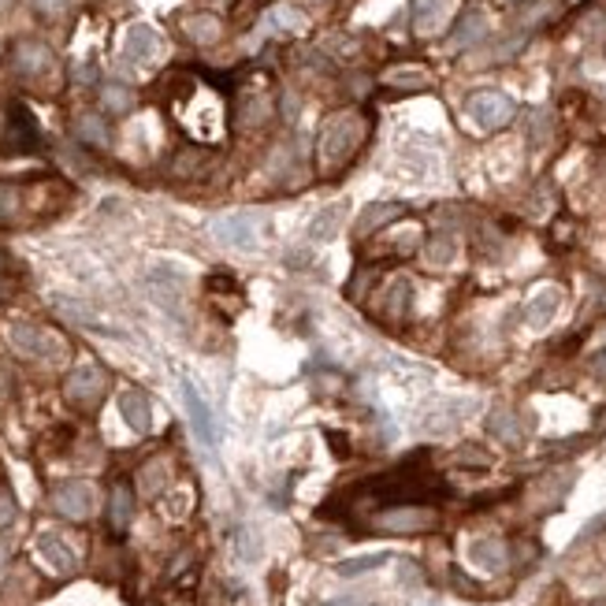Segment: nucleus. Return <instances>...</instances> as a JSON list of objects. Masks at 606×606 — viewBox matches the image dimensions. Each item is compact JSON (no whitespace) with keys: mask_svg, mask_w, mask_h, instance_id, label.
I'll return each instance as SVG.
<instances>
[{"mask_svg":"<svg viewBox=\"0 0 606 606\" xmlns=\"http://www.w3.org/2000/svg\"><path fill=\"white\" fill-rule=\"evenodd\" d=\"M365 142V115L361 112H335L324 127H320V164L339 168L357 153Z\"/></svg>","mask_w":606,"mask_h":606,"instance_id":"nucleus-1","label":"nucleus"},{"mask_svg":"<svg viewBox=\"0 0 606 606\" xmlns=\"http://www.w3.org/2000/svg\"><path fill=\"white\" fill-rule=\"evenodd\" d=\"M439 524V513L432 506L421 502H402V506H383L376 513V529L394 532V536H413V532H428Z\"/></svg>","mask_w":606,"mask_h":606,"instance_id":"nucleus-2","label":"nucleus"},{"mask_svg":"<svg viewBox=\"0 0 606 606\" xmlns=\"http://www.w3.org/2000/svg\"><path fill=\"white\" fill-rule=\"evenodd\" d=\"M465 112L476 119L483 131H502L517 115V104H513V97H506L499 90H476V94H469Z\"/></svg>","mask_w":606,"mask_h":606,"instance_id":"nucleus-3","label":"nucleus"},{"mask_svg":"<svg viewBox=\"0 0 606 606\" xmlns=\"http://www.w3.org/2000/svg\"><path fill=\"white\" fill-rule=\"evenodd\" d=\"M104 391H108V376H104L101 365H78V369H71V376L64 383L67 402L71 406H83V410L97 406Z\"/></svg>","mask_w":606,"mask_h":606,"instance_id":"nucleus-4","label":"nucleus"},{"mask_svg":"<svg viewBox=\"0 0 606 606\" xmlns=\"http://www.w3.org/2000/svg\"><path fill=\"white\" fill-rule=\"evenodd\" d=\"M53 510L67 521H86L94 513V488L86 480H64L53 488Z\"/></svg>","mask_w":606,"mask_h":606,"instance_id":"nucleus-5","label":"nucleus"},{"mask_svg":"<svg viewBox=\"0 0 606 606\" xmlns=\"http://www.w3.org/2000/svg\"><path fill=\"white\" fill-rule=\"evenodd\" d=\"M12 67L23 78H42V75H49L56 67V60L49 53V45H42V42H19L12 49Z\"/></svg>","mask_w":606,"mask_h":606,"instance_id":"nucleus-6","label":"nucleus"},{"mask_svg":"<svg viewBox=\"0 0 606 606\" xmlns=\"http://www.w3.org/2000/svg\"><path fill=\"white\" fill-rule=\"evenodd\" d=\"M37 145H42V134H37V124L30 119V112L12 108L8 131H5V153H34Z\"/></svg>","mask_w":606,"mask_h":606,"instance_id":"nucleus-7","label":"nucleus"},{"mask_svg":"<svg viewBox=\"0 0 606 606\" xmlns=\"http://www.w3.org/2000/svg\"><path fill=\"white\" fill-rule=\"evenodd\" d=\"M469 558H472V565H480V570L502 573L506 565H510V547H506V540H499V536H483V540H472V543H469Z\"/></svg>","mask_w":606,"mask_h":606,"instance_id":"nucleus-8","label":"nucleus"},{"mask_svg":"<svg viewBox=\"0 0 606 606\" xmlns=\"http://www.w3.org/2000/svg\"><path fill=\"white\" fill-rule=\"evenodd\" d=\"M213 231L220 242H227V246H250L257 234V220L250 213H231V216H216Z\"/></svg>","mask_w":606,"mask_h":606,"instance_id":"nucleus-9","label":"nucleus"},{"mask_svg":"<svg viewBox=\"0 0 606 606\" xmlns=\"http://www.w3.org/2000/svg\"><path fill=\"white\" fill-rule=\"evenodd\" d=\"M12 346L23 357H49L56 350V339L37 324H12Z\"/></svg>","mask_w":606,"mask_h":606,"instance_id":"nucleus-10","label":"nucleus"},{"mask_svg":"<svg viewBox=\"0 0 606 606\" xmlns=\"http://www.w3.org/2000/svg\"><path fill=\"white\" fill-rule=\"evenodd\" d=\"M119 413H124L127 428H131V432H138V435H145V432L153 428V410H149V398H145L142 391H134V387L119 394Z\"/></svg>","mask_w":606,"mask_h":606,"instance_id":"nucleus-11","label":"nucleus"},{"mask_svg":"<svg viewBox=\"0 0 606 606\" xmlns=\"http://www.w3.org/2000/svg\"><path fill=\"white\" fill-rule=\"evenodd\" d=\"M406 216V205H398V201H376V205H369L365 213L357 216V234L365 238V234H376V231H383L387 224H394V220H402Z\"/></svg>","mask_w":606,"mask_h":606,"instance_id":"nucleus-12","label":"nucleus"},{"mask_svg":"<svg viewBox=\"0 0 606 606\" xmlns=\"http://www.w3.org/2000/svg\"><path fill=\"white\" fill-rule=\"evenodd\" d=\"M488 432H492L499 442H506V447H521V442H524V421H521L517 410H510V406L492 410V417H488Z\"/></svg>","mask_w":606,"mask_h":606,"instance_id":"nucleus-13","label":"nucleus"},{"mask_svg":"<svg viewBox=\"0 0 606 606\" xmlns=\"http://www.w3.org/2000/svg\"><path fill=\"white\" fill-rule=\"evenodd\" d=\"M156 49H160V37H156V30H153V26L134 23V26L127 30V37H124V56H127V60L145 64V60H153V56H156Z\"/></svg>","mask_w":606,"mask_h":606,"instance_id":"nucleus-14","label":"nucleus"},{"mask_svg":"<svg viewBox=\"0 0 606 606\" xmlns=\"http://www.w3.org/2000/svg\"><path fill=\"white\" fill-rule=\"evenodd\" d=\"M183 34L190 37V42H197V45H216L224 37V23L216 15H209V12H197V15L183 19Z\"/></svg>","mask_w":606,"mask_h":606,"instance_id":"nucleus-15","label":"nucleus"},{"mask_svg":"<svg viewBox=\"0 0 606 606\" xmlns=\"http://www.w3.org/2000/svg\"><path fill=\"white\" fill-rule=\"evenodd\" d=\"M134 517V492L127 483H115L112 495H108V524L112 532H127V524Z\"/></svg>","mask_w":606,"mask_h":606,"instance_id":"nucleus-16","label":"nucleus"},{"mask_svg":"<svg viewBox=\"0 0 606 606\" xmlns=\"http://www.w3.org/2000/svg\"><path fill=\"white\" fill-rule=\"evenodd\" d=\"M37 551H42V558L53 565L56 573H71L75 565H78V558H75V551L60 540V536H53V532H42L37 536Z\"/></svg>","mask_w":606,"mask_h":606,"instance_id":"nucleus-17","label":"nucleus"},{"mask_svg":"<svg viewBox=\"0 0 606 606\" xmlns=\"http://www.w3.org/2000/svg\"><path fill=\"white\" fill-rule=\"evenodd\" d=\"M558 302H561L558 291H540L529 305H524V320H529V328H547L554 320V313H558Z\"/></svg>","mask_w":606,"mask_h":606,"instance_id":"nucleus-18","label":"nucleus"},{"mask_svg":"<svg viewBox=\"0 0 606 606\" xmlns=\"http://www.w3.org/2000/svg\"><path fill=\"white\" fill-rule=\"evenodd\" d=\"M168 476H172V469H168V462H164V458L145 462V465H142V472H138V492H142V495H149V499H156L160 492L168 488Z\"/></svg>","mask_w":606,"mask_h":606,"instance_id":"nucleus-19","label":"nucleus"},{"mask_svg":"<svg viewBox=\"0 0 606 606\" xmlns=\"http://www.w3.org/2000/svg\"><path fill=\"white\" fill-rule=\"evenodd\" d=\"M410 5H413V26H417V34H432L442 23V15H447L451 0H410Z\"/></svg>","mask_w":606,"mask_h":606,"instance_id":"nucleus-20","label":"nucleus"},{"mask_svg":"<svg viewBox=\"0 0 606 606\" xmlns=\"http://www.w3.org/2000/svg\"><path fill=\"white\" fill-rule=\"evenodd\" d=\"M383 83L391 90H406V94H417V90H428L432 86V75L421 71V67H398V71H387Z\"/></svg>","mask_w":606,"mask_h":606,"instance_id":"nucleus-21","label":"nucleus"},{"mask_svg":"<svg viewBox=\"0 0 606 606\" xmlns=\"http://www.w3.org/2000/svg\"><path fill=\"white\" fill-rule=\"evenodd\" d=\"M75 134H78V142H86V145H108V124L97 115V112H83L75 119Z\"/></svg>","mask_w":606,"mask_h":606,"instance_id":"nucleus-22","label":"nucleus"},{"mask_svg":"<svg viewBox=\"0 0 606 606\" xmlns=\"http://www.w3.org/2000/svg\"><path fill=\"white\" fill-rule=\"evenodd\" d=\"M339 224H343V205H332L324 213H316L313 216V227H309V238L313 242H328L339 234Z\"/></svg>","mask_w":606,"mask_h":606,"instance_id":"nucleus-23","label":"nucleus"},{"mask_svg":"<svg viewBox=\"0 0 606 606\" xmlns=\"http://www.w3.org/2000/svg\"><path fill=\"white\" fill-rule=\"evenodd\" d=\"M183 394H186V410H190V421H194L197 435L205 439V442H213V421H209V406H205V402H201V398L194 394V387H190V383L183 387Z\"/></svg>","mask_w":606,"mask_h":606,"instance_id":"nucleus-24","label":"nucleus"},{"mask_svg":"<svg viewBox=\"0 0 606 606\" xmlns=\"http://www.w3.org/2000/svg\"><path fill=\"white\" fill-rule=\"evenodd\" d=\"M410 298H413L410 279H398L394 287H391V294H387V316H391V320H402V316H406V309H410Z\"/></svg>","mask_w":606,"mask_h":606,"instance_id":"nucleus-25","label":"nucleus"},{"mask_svg":"<svg viewBox=\"0 0 606 606\" xmlns=\"http://www.w3.org/2000/svg\"><path fill=\"white\" fill-rule=\"evenodd\" d=\"M428 264H435V268H442V264H451L454 261V238L447 234V231H439L432 242H428Z\"/></svg>","mask_w":606,"mask_h":606,"instance_id":"nucleus-26","label":"nucleus"},{"mask_svg":"<svg viewBox=\"0 0 606 606\" xmlns=\"http://www.w3.org/2000/svg\"><path fill=\"white\" fill-rule=\"evenodd\" d=\"M101 101H104L108 112H131V108H134V94H131L127 86H115V83H108V86L101 90Z\"/></svg>","mask_w":606,"mask_h":606,"instance_id":"nucleus-27","label":"nucleus"},{"mask_svg":"<svg viewBox=\"0 0 606 606\" xmlns=\"http://www.w3.org/2000/svg\"><path fill=\"white\" fill-rule=\"evenodd\" d=\"M302 12L294 8V5H279V8H272V26H279V30H302Z\"/></svg>","mask_w":606,"mask_h":606,"instance_id":"nucleus-28","label":"nucleus"},{"mask_svg":"<svg viewBox=\"0 0 606 606\" xmlns=\"http://www.w3.org/2000/svg\"><path fill=\"white\" fill-rule=\"evenodd\" d=\"M383 561H387V554L350 558V561H343V565H339V573H343V577H357V573H369V570H376V565H383Z\"/></svg>","mask_w":606,"mask_h":606,"instance_id":"nucleus-29","label":"nucleus"},{"mask_svg":"<svg viewBox=\"0 0 606 606\" xmlns=\"http://www.w3.org/2000/svg\"><path fill=\"white\" fill-rule=\"evenodd\" d=\"M480 34H483V19H480V15H469V19L454 30V45H469V42H476Z\"/></svg>","mask_w":606,"mask_h":606,"instance_id":"nucleus-30","label":"nucleus"},{"mask_svg":"<svg viewBox=\"0 0 606 606\" xmlns=\"http://www.w3.org/2000/svg\"><path fill=\"white\" fill-rule=\"evenodd\" d=\"M15 499H12V492L8 488H0V532L5 529H12V521H15Z\"/></svg>","mask_w":606,"mask_h":606,"instance_id":"nucleus-31","label":"nucleus"},{"mask_svg":"<svg viewBox=\"0 0 606 606\" xmlns=\"http://www.w3.org/2000/svg\"><path fill=\"white\" fill-rule=\"evenodd\" d=\"M373 279H376V268H361V272L350 279V291H346V294H350V298H361V294L369 291V283H373Z\"/></svg>","mask_w":606,"mask_h":606,"instance_id":"nucleus-32","label":"nucleus"},{"mask_svg":"<svg viewBox=\"0 0 606 606\" xmlns=\"http://www.w3.org/2000/svg\"><path fill=\"white\" fill-rule=\"evenodd\" d=\"M34 8L42 15H49V19H56V15L67 12V0H34Z\"/></svg>","mask_w":606,"mask_h":606,"instance_id":"nucleus-33","label":"nucleus"},{"mask_svg":"<svg viewBox=\"0 0 606 606\" xmlns=\"http://www.w3.org/2000/svg\"><path fill=\"white\" fill-rule=\"evenodd\" d=\"M532 134H536V142H547V115L543 112L532 119Z\"/></svg>","mask_w":606,"mask_h":606,"instance_id":"nucleus-34","label":"nucleus"},{"mask_svg":"<svg viewBox=\"0 0 606 606\" xmlns=\"http://www.w3.org/2000/svg\"><path fill=\"white\" fill-rule=\"evenodd\" d=\"M591 373H595V376H602V380H606V350H602V353H595V357H591Z\"/></svg>","mask_w":606,"mask_h":606,"instance_id":"nucleus-35","label":"nucleus"},{"mask_svg":"<svg viewBox=\"0 0 606 606\" xmlns=\"http://www.w3.org/2000/svg\"><path fill=\"white\" fill-rule=\"evenodd\" d=\"M8 558H12V543H8V540H0V570L8 565Z\"/></svg>","mask_w":606,"mask_h":606,"instance_id":"nucleus-36","label":"nucleus"},{"mask_svg":"<svg viewBox=\"0 0 606 606\" xmlns=\"http://www.w3.org/2000/svg\"><path fill=\"white\" fill-rule=\"evenodd\" d=\"M5 268H8V253H5V250H0V272H5Z\"/></svg>","mask_w":606,"mask_h":606,"instance_id":"nucleus-37","label":"nucleus"},{"mask_svg":"<svg viewBox=\"0 0 606 606\" xmlns=\"http://www.w3.org/2000/svg\"><path fill=\"white\" fill-rule=\"evenodd\" d=\"M499 5H521V0H499Z\"/></svg>","mask_w":606,"mask_h":606,"instance_id":"nucleus-38","label":"nucleus"},{"mask_svg":"<svg viewBox=\"0 0 606 606\" xmlns=\"http://www.w3.org/2000/svg\"><path fill=\"white\" fill-rule=\"evenodd\" d=\"M584 606H606V602H602V599H599V602H584Z\"/></svg>","mask_w":606,"mask_h":606,"instance_id":"nucleus-39","label":"nucleus"}]
</instances>
